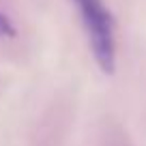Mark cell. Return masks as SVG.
Returning <instances> with one entry per match:
<instances>
[{"instance_id":"cell-1","label":"cell","mask_w":146,"mask_h":146,"mask_svg":"<svg viewBox=\"0 0 146 146\" xmlns=\"http://www.w3.org/2000/svg\"><path fill=\"white\" fill-rule=\"evenodd\" d=\"M80 11L82 24L88 32L92 54L105 73L114 71L116 62V39H114V17L103 0H73Z\"/></svg>"},{"instance_id":"cell-2","label":"cell","mask_w":146,"mask_h":146,"mask_svg":"<svg viewBox=\"0 0 146 146\" xmlns=\"http://www.w3.org/2000/svg\"><path fill=\"white\" fill-rule=\"evenodd\" d=\"M15 30H13V24L5 17V15H0V39L2 36H13Z\"/></svg>"}]
</instances>
